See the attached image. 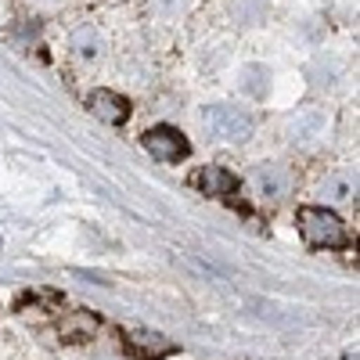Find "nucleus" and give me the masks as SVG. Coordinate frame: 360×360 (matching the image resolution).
<instances>
[{
    "mask_svg": "<svg viewBox=\"0 0 360 360\" xmlns=\"http://www.w3.org/2000/svg\"><path fill=\"white\" fill-rule=\"evenodd\" d=\"M295 220H299V234H303L307 245H314V249H346L349 245V231H346L342 217L332 213V209L303 205L295 213Z\"/></svg>",
    "mask_w": 360,
    "mask_h": 360,
    "instance_id": "f257e3e1",
    "label": "nucleus"
},
{
    "mask_svg": "<svg viewBox=\"0 0 360 360\" xmlns=\"http://www.w3.org/2000/svg\"><path fill=\"white\" fill-rule=\"evenodd\" d=\"M202 127L209 130V137H217V141L242 144V141L252 137L256 119L245 108H238V105H209L202 112Z\"/></svg>",
    "mask_w": 360,
    "mask_h": 360,
    "instance_id": "f03ea898",
    "label": "nucleus"
},
{
    "mask_svg": "<svg viewBox=\"0 0 360 360\" xmlns=\"http://www.w3.org/2000/svg\"><path fill=\"white\" fill-rule=\"evenodd\" d=\"M144 148L152 152V159H159V162H166V166L184 162V159L191 155V141L180 134L176 127H169V123H159V127L148 130V134H144Z\"/></svg>",
    "mask_w": 360,
    "mask_h": 360,
    "instance_id": "7ed1b4c3",
    "label": "nucleus"
},
{
    "mask_svg": "<svg viewBox=\"0 0 360 360\" xmlns=\"http://www.w3.org/2000/svg\"><path fill=\"white\" fill-rule=\"evenodd\" d=\"M123 346L137 360H166L169 353H176V346L166 335L148 332V328H130V332H123Z\"/></svg>",
    "mask_w": 360,
    "mask_h": 360,
    "instance_id": "20e7f679",
    "label": "nucleus"
},
{
    "mask_svg": "<svg viewBox=\"0 0 360 360\" xmlns=\"http://www.w3.org/2000/svg\"><path fill=\"white\" fill-rule=\"evenodd\" d=\"M86 105L108 127H123L127 119H130V101L123 94H115V90H94V94L86 98Z\"/></svg>",
    "mask_w": 360,
    "mask_h": 360,
    "instance_id": "39448f33",
    "label": "nucleus"
},
{
    "mask_svg": "<svg viewBox=\"0 0 360 360\" xmlns=\"http://www.w3.org/2000/svg\"><path fill=\"white\" fill-rule=\"evenodd\" d=\"M191 184H195L202 195H209V198H231V195H238V176H234L231 169H224V166H205V169H198V173L191 176Z\"/></svg>",
    "mask_w": 360,
    "mask_h": 360,
    "instance_id": "423d86ee",
    "label": "nucleus"
},
{
    "mask_svg": "<svg viewBox=\"0 0 360 360\" xmlns=\"http://www.w3.org/2000/svg\"><path fill=\"white\" fill-rule=\"evenodd\" d=\"M94 332H98V317L86 314V310H69L65 321H62V339L65 342H86Z\"/></svg>",
    "mask_w": 360,
    "mask_h": 360,
    "instance_id": "0eeeda50",
    "label": "nucleus"
},
{
    "mask_svg": "<svg viewBox=\"0 0 360 360\" xmlns=\"http://www.w3.org/2000/svg\"><path fill=\"white\" fill-rule=\"evenodd\" d=\"M256 184H259V191H263V195L281 198V195L288 191V173H285L281 166H274V162H266V166H259V169H256Z\"/></svg>",
    "mask_w": 360,
    "mask_h": 360,
    "instance_id": "6e6552de",
    "label": "nucleus"
}]
</instances>
